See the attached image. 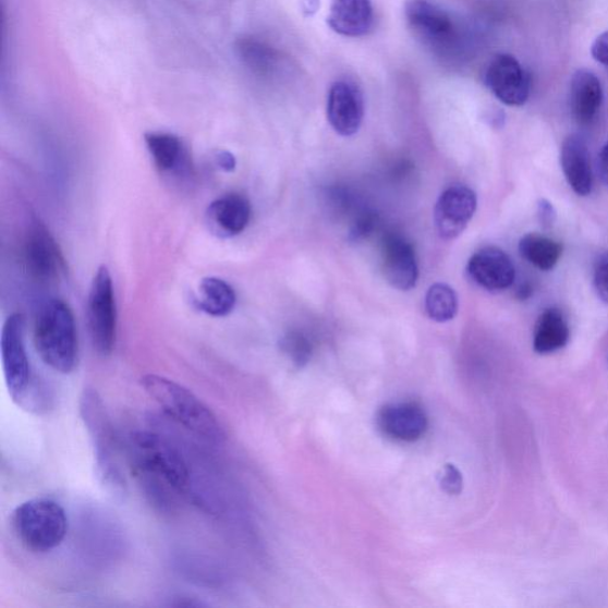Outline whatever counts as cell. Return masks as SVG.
<instances>
[{"mask_svg":"<svg viewBox=\"0 0 608 608\" xmlns=\"http://www.w3.org/2000/svg\"><path fill=\"white\" fill-rule=\"evenodd\" d=\"M141 386L166 415L197 438L214 445H220L227 439L215 413L187 388L157 375H145L141 379Z\"/></svg>","mask_w":608,"mask_h":608,"instance_id":"obj_1","label":"cell"},{"mask_svg":"<svg viewBox=\"0 0 608 608\" xmlns=\"http://www.w3.org/2000/svg\"><path fill=\"white\" fill-rule=\"evenodd\" d=\"M25 319L21 313L8 317L0 339L7 388L13 402L33 413H41L49 406V394L33 378L29 356L26 353Z\"/></svg>","mask_w":608,"mask_h":608,"instance_id":"obj_2","label":"cell"},{"mask_svg":"<svg viewBox=\"0 0 608 608\" xmlns=\"http://www.w3.org/2000/svg\"><path fill=\"white\" fill-rule=\"evenodd\" d=\"M34 341L46 365L62 375L73 373L78 342L74 315L68 303L51 299L44 304L36 317Z\"/></svg>","mask_w":608,"mask_h":608,"instance_id":"obj_3","label":"cell"},{"mask_svg":"<svg viewBox=\"0 0 608 608\" xmlns=\"http://www.w3.org/2000/svg\"><path fill=\"white\" fill-rule=\"evenodd\" d=\"M78 412L94 446L102 484L114 494H124L126 484L118 461L114 428L108 410L95 389L87 388L83 391L78 401Z\"/></svg>","mask_w":608,"mask_h":608,"instance_id":"obj_4","label":"cell"},{"mask_svg":"<svg viewBox=\"0 0 608 608\" xmlns=\"http://www.w3.org/2000/svg\"><path fill=\"white\" fill-rule=\"evenodd\" d=\"M130 449L135 473L151 475L173 487L179 494L190 488L191 472L180 449L165 436L151 431L131 435Z\"/></svg>","mask_w":608,"mask_h":608,"instance_id":"obj_5","label":"cell"},{"mask_svg":"<svg viewBox=\"0 0 608 608\" xmlns=\"http://www.w3.org/2000/svg\"><path fill=\"white\" fill-rule=\"evenodd\" d=\"M12 526L26 549L45 554L62 544L69 532V519L58 501L35 498L13 511Z\"/></svg>","mask_w":608,"mask_h":608,"instance_id":"obj_6","label":"cell"},{"mask_svg":"<svg viewBox=\"0 0 608 608\" xmlns=\"http://www.w3.org/2000/svg\"><path fill=\"white\" fill-rule=\"evenodd\" d=\"M87 319L92 342L100 355H110L117 341V304L112 276L108 267L101 266L92 281Z\"/></svg>","mask_w":608,"mask_h":608,"instance_id":"obj_7","label":"cell"},{"mask_svg":"<svg viewBox=\"0 0 608 608\" xmlns=\"http://www.w3.org/2000/svg\"><path fill=\"white\" fill-rule=\"evenodd\" d=\"M23 263L32 279L41 284H54L65 273L62 251L46 224L34 219L23 244Z\"/></svg>","mask_w":608,"mask_h":608,"instance_id":"obj_8","label":"cell"},{"mask_svg":"<svg viewBox=\"0 0 608 608\" xmlns=\"http://www.w3.org/2000/svg\"><path fill=\"white\" fill-rule=\"evenodd\" d=\"M404 12L410 29L427 46L449 50L455 45V24L438 4L430 0H408Z\"/></svg>","mask_w":608,"mask_h":608,"instance_id":"obj_9","label":"cell"},{"mask_svg":"<svg viewBox=\"0 0 608 608\" xmlns=\"http://www.w3.org/2000/svg\"><path fill=\"white\" fill-rule=\"evenodd\" d=\"M485 83L497 99L509 106H522L531 96V76L520 61L509 54L494 58L488 64Z\"/></svg>","mask_w":608,"mask_h":608,"instance_id":"obj_10","label":"cell"},{"mask_svg":"<svg viewBox=\"0 0 608 608\" xmlns=\"http://www.w3.org/2000/svg\"><path fill=\"white\" fill-rule=\"evenodd\" d=\"M475 210L477 195L462 184L447 189L436 203L434 220L436 230L446 241L455 240L467 228Z\"/></svg>","mask_w":608,"mask_h":608,"instance_id":"obj_11","label":"cell"},{"mask_svg":"<svg viewBox=\"0 0 608 608\" xmlns=\"http://www.w3.org/2000/svg\"><path fill=\"white\" fill-rule=\"evenodd\" d=\"M365 113L361 89L349 82L330 86L327 100V118L337 134L350 137L360 131Z\"/></svg>","mask_w":608,"mask_h":608,"instance_id":"obj_12","label":"cell"},{"mask_svg":"<svg viewBox=\"0 0 608 608\" xmlns=\"http://www.w3.org/2000/svg\"><path fill=\"white\" fill-rule=\"evenodd\" d=\"M377 421L388 438L401 442L419 440L428 429L425 410L413 402L391 403L381 408Z\"/></svg>","mask_w":608,"mask_h":608,"instance_id":"obj_13","label":"cell"},{"mask_svg":"<svg viewBox=\"0 0 608 608\" xmlns=\"http://www.w3.org/2000/svg\"><path fill=\"white\" fill-rule=\"evenodd\" d=\"M145 145L155 167L161 174L184 178L192 173V158L186 144L174 134L163 131L147 132Z\"/></svg>","mask_w":608,"mask_h":608,"instance_id":"obj_14","label":"cell"},{"mask_svg":"<svg viewBox=\"0 0 608 608\" xmlns=\"http://www.w3.org/2000/svg\"><path fill=\"white\" fill-rule=\"evenodd\" d=\"M469 273L475 283L490 292H503L515 279L513 262L497 247H485L474 254L469 262Z\"/></svg>","mask_w":608,"mask_h":608,"instance_id":"obj_15","label":"cell"},{"mask_svg":"<svg viewBox=\"0 0 608 608\" xmlns=\"http://www.w3.org/2000/svg\"><path fill=\"white\" fill-rule=\"evenodd\" d=\"M381 260L388 283L402 292L415 288L418 279L415 251L404 238L388 235L382 243Z\"/></svg>","mask_w":608,"mask_h":608,"instance_id":"obj_16","label":"cell"},{"mask_svg":"<svg viewBox=\"0 0 608 608\" xmlns=\"http://www.w3.org/2000/svg\"><path fill=\"white\" fill-rule=\"evenodd\" d=\"M250 219V202L238 193L218 197L206 211L209 230L220 238L241 234L247 228Z\"/></svg>","mask_w":608,"mask_h":608,"instance_id":"obj_17","label":"cell"},{"mask_svg":"<svg viewBox=\"0 0 608 608\" xmlns=\"http://www.w3.org/2000/svg\"><path fill=\"white\" fill-rule=\"evenodd\" d=\"M327 22L339 35L360 37L374 28L372 0H332Z\"/></svg>","mask_w":608,"mask_h":608,"instance_id":"obj_18","label":"cell"},{"mask_svg":"<svg viewBox=\"0 0 608 608\" xmlns=\"http://www.w3.org/2000/svg\"><path fill=\"white\" fill-rule=\"evenodd\" d=\"M561 166L571 189L580 196H587L593 190V174L587 144L583 137H567L561 148Z\"/></svg>","mask_w":608,"mask_h":608,"instance_id":"obj_19","label":"cell"},{"mask_svg":"<svg viewBox=\"0 0 608 608\" xmlns=\"http://www.w3.org/2000/svg\"><path fill=\"white\" fill-rule=\"evenodd\" d=\"M604 92L598 76L587 70H579L571 84V110L580 125H591L600 112Z\"/></svg>","mask_w":608,"mask_h":608,"instance_id":"obj_20","label":"cell"},{"mask_svg":"<svg viewBox=\"0 0 608 608\" xmlns=\"http://www.w3.org/2000/svg\"><path fill=\"white\" fill-rule=\"evenodd\" d=\"M571 338L563 314L549 308L538 317L534 333V350L538 354H549L563 349Z\"/></svg>","mask_w":608,"mask_h":608,"instance_id":"obj_21","label":"cell"},{"mask_svg":"<svg viewBox=\"0 0 608 608\" xmlns=\"http://www.w3.org/2000/svg\"><path fill=\"white\" fill-rule=\"evenodd\" d=\"M196 307L207 315L223 317L230 315L236 303L234 289L219 277H206L199 285Z\"/></svg>","mask_w":608,"mask_h":608,"instance_id":"obj_22","label":"cell"},{"mask_svg":"<svg viewBox=\"0 0 608 608\" xmlns=\"http://www.w3.org/2000/svg\"><path fill=\"white\" fill-rule=\"evenodd\" d=\"M519 248L522 257L542 271L552 270L562 256L558 242L535 233L524 235Z\"/></svg>","mask_w":608,"mask_h":608,"instance_id":"obj_23","label":"cell"},{"mask_svg":"<svg viewBox=\"0 0 608 608\" xmlns=\"http://www.w3.org/2000/svg\"><path fill=\"white\" fill-rule=\"evenodd\" d=\"M235 52L248 70L259 75L270 74L277 62L276 52L255 37L238 38Z\"/></svg>","mask_w":608,"mask_h":608,"instance_id":"obj_24","label":"cell"},{"mask_svg":"<svg viewBox=\"0 0 608 608\" xmlns=\"http://www.w3.org/2000/svg\"><path fill=\"white\" fill-rule=\"evenodd\" d=\"M426 311L430 319L436 323L453 320L458 313V296L454 289L445 283L431 285L426 296Z\"/></svg>","mask_w":608,"mask_h":608,"instance_id":"obj_25","label":"cell"},{"mask_svg":"<svg viewBox=\"0 0 608 608\" xmlns=\"http://www.w3.org/2000/svg\"><path fill=\"white\" fill-rule=\"evenodd\" d=\"M281 348L289 358L297 366L306 365L311 360V342L301 333H288L281 341Z\"/></svg>","mask_w":608,"mask_h":608,"instance_id":"obj_26","label":"cell"},{"mask_svg":"<svg viewBox=\"0 0 608 608\" xmlns=\"http://www.w3.org/2000/svg\"><path fill=\"white\" fill-rule=\"evenodd\" d=\"M593 283L599 299L608 304V253L601 254L594 264Z\"/></svg>","mask_w":608,"mask_h":608,"instance_id":"obj_27","label":"cell"},{"mask_svg":"<svg viewBox=\"0 0 608 608\" xmlns=\"http://www.w3.org/2000/svg\"><path fill=\"white\" fill-rule=\"evenodd\" d=\"M441 485L449 495H459L462 490V475L453 465H447L442 475Z\"/></svg>","mask_w":608,"mask_h":608,"instance_id":"obj_28","label":"cell"},{"mask_svg":"<svg viewBox=\"0 0 608 608\" xmlns=\"http://www.w3.org/2000/svg\"><path fill=\"white\" fill-rule=\"evenodd\" d=\"M376 221L377 219L374 214L362 215L358 220L355 221L351 233L354 240H361V238L372 232L375 229Z\"/></svg>","mask_w":608,"mask_h":608,"instance_id":"obj_29","label":"cell"},{"mask_svg":"<svg viewBox=\"0 0 608 608\" xmlns=\"http://www.w3.org/2000/svg\"><path fill=\"white\" fill-rule=\"evenodd\" d=\"M537 217L538 220L545 229H550L557 220V210L547 200H539L537 205Z\"/></svg>","mask_w":608,"mask_h":608,"instance_id":"obj_30","label":"cell"},{"mask_svg":"<svg viewBox=\"0 0 608 608\" xmlns=\"http://www.w3.org/2000/svg\"><path fill=\"white\" fill-rule=\"evenodd\" d=\"M592 56L594 60L608 68V32L597 37L592 46Z\"/></svg>","mask_w":608,"mask_h":608,"instance_id":"obj_31","label":"cell"},{"mask_svg":"<svg viewBox=\"0 0 608 608\" xmlns=\"http://www.w3.org/2000/svg\"><path fill=\"white\" fill-rule=\"evenodd\" d=\"M216 162L223 171H233L235 169L236 162L235 157L229 151H219L216 156Z\"/></svg>","mask_w":608,"mask_h":608,"instance_id":"obj_32","label":"cell"},{"mask_svg":"<svg viewBox=\"0 0 608 608\" xmlns=\"http://www.w3.org/2000/svg\"><path fill=\"white\" fill-rule=\"evenodd\" d=\"M599 171L603 181L608 186V143L603 148L599 156Z\"/></svg>","mask_w":608,"mask_h":608,"instance_id":"obj_33","label":"cell"},{"mask_svg":"<svg viewBox=\"0 0 608 608\" xmlns=\"http://www.w3.org/2000/svg\"><path fill=\"white\" fill-rule=\"evenodd\" d=\"M532 295V288L528 287L527 284L523 285L520 290H519V297L521 300H526L527 297H531Z\"/></svg>","mask_w":608,"mask_h":608,"instance_id":"obj_34","label":"cell"}]
</instances>
